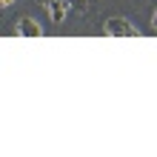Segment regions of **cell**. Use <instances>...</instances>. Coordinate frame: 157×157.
Returning <instances> with one entry per match:
<instances>
[{
  "mask_svg": "<svg viewBox=\"0 0 157 157\" xmlns=\"http://www.w3.org/2000/svg\"><path fill=\"white\" fill-rule=\"evenodd\" d=\"M69 6H71V3H66V0H49V3H46V9H49V14H52L54 23H63V17H66Z\"/></svg>",
  "mask_w": 157,
  "mask_h": 157,
  "instance_id": "2",
  "label": "cell"
},
{
  "mask_svg": "<svg viewBox=\"0 0 157 157\" xmlns=\"http://www.w3.org/2000/svg\"><path fill=\"white\" fill-rule=\"evenodd\" d=\"M103 32L112 34V37H137V34H140L128 20H123V17H109L103 23Z\"/></svg>",
  "mask_w": 157,
  "mask_h": 157,
  "instance_id": "1",
  "label": "cell"
},
{
  "mask_svg": "<svg viewBox=\"0 0 157 157\" xmlns=\"http://www.w3.org/2000/svg\"><path fill=\"white\" fill-rule=\"evenodd\" d=\"M37 3H43V6H46V3H49V0H37Z\"/></svg>",
  "mask_w": 157,
  "mask_h": 157,
  "instance_id": "6",
  "label": "cell"
},
{
  "mask_svg": "<svg viewBox=\"0 0 157 157\" xmlns=\"http://www.w3.org/2000/svg\"><path fill=\"white\" fill-rule=\"evenodd\" d=\"M17 32L23 34V37H40V26L32 20V17H23L20 26H17Z\"/></svg>",
  "mask_w": 157,
  "mask_h": 157,
  "instance_id": "3",
  "label": "cell"
},
{
  "mask_svg": "<svg viewBox=\"0 0 157 157\" xmlns=\"http://www.w3.org/2000/svg\"><path fill=\"white\" fill-rule=\"evenodd\" d=\"M12 3H14V0H0V6H3V9H6V6H12Z\"/></svg>",
  "mask_w": 157,
  "mask_h": 157,
  "instance_id": "4",
  "label": "cell"
},
{
  "mask_svg": "<svg viewBox=\"0 0 157 157\" xmlns=\"http://www.w3.org/2000/svg\"><path fill=\"white\" fill-rule=\"evenodd\" d=\"M151 26H154V29H157V9H154V17H151Z\"/></svg>",
  "mask_w": 157,
  "mask_h": 157,
  "instance_id": "5",
  "label": "cell"
}]
</instances>
